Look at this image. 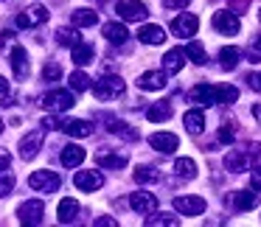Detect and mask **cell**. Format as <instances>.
I'll return each instance as SVG.
<instances>
[{"mask_svg": "<svg viewBox=\"0 0 261 227\" xmlns=\"http://www.w3.org/2000/svg\"><path fill=\"white\" fill-rule=\"evenodd\" d=\"M93 93H96L98 101H113V98H121L126 93V81L115 73H107L98 81H93Z\"/></svg>", "mask_w": 261, "mask_h": 227, "instance_id": "6da1fadb", "label": "cell"}, {"mask_svg": "<svg viewBox=\"0 0 261 227\" xmlns=\"http://www.w3.org/2000/svg\"><path fill=\"white\" fill-rule=\"evenodd\" d=\"M115 14H121L124 23H143L149 17V9L141 0H118L115 3Z\"/></svg>", "mask_w": 261, "mask_h": 227, "instance_id": "7a4b0ae2", "label": "cell"}, {"mask_svg": "<svg viewBox=\"0 0 261 227\" xmlns=\"http://www.w3.org/2000/svg\"><path fill=\"white\" fill-rule=\"evenodd\" d=\"M29 185L40 193H54V191H59L62 180H59L57 171H34V174L29 177Z\"/></svg>", "mask_w": 261, "mask_h": 227, "instance_id": "3957f363", "label": "cell"}, {"mask_svg": "<svg viewBox=\"0 0 261 227\" xmlns=\"http://www.w3.org/2000/svg\"><path fill=\"white\" fill-rule=\"evenodd\" d=\"M42 216H45V208H42L40 199H29V202H23L17 208V221L20 224H29V227L42 224Z\"/></svg>", "mask_w": 261, "mask_h": 227, "instance_id": "277c9868", "label": "cell"}, {"mask_svg": "<svg viewBox=\"0 0 261 227\" xmlns=\"http://www.w3.org/2000/svg\"><path fill=\"white\" fill-rule=\"evenodd\" d=\"M73 104H76V98L68 90H51L42 98V107L51 109V112H68V109H73Z\"/></svg>", "mask_w": 261, "mask_h": 227, "instance_id": "5b68a950", "label": "cell"}, {"mask_svg": "<svg viewBox=\"0 0 261 227\" xmlns=\"http://www.w3.org/2000/svg\"><path fill=\"white\" fill-rule=\"evenodd\" d=\"M214 29L219 31V34H225V37L239 34V29H242V23H239V14L233 12V9H222V12H216V14H214Z\"/></svg>", "mask_w": 261, "mask_h": 227, "instance_id": "8992f818", "label": "cell"}, {"mask_svg": "<svg viewBox=\"0 0 261 227\" xmlns=\"http://www.w3.org/2000/svg\"><path fill=\"white\" fill-rule=\"evenodd\" d=\"M197 29H199V17L197 14H177L174 20H171V34L174 37H194L197 34Z\"/></svg>", "mask_w": 261, "mask_h": 227, "instance_id": "52a82bcc", "label": "cell"}, {"mask_svg": "<svg viewBox=\"0 0 261 227\" xmlns=\"http://www.w3.org/2000/svg\"><path fill=\"white\" fill-rule=\"evenodd\" d=\"M48 20V9L45 6H29L25 12L17 14V29H37Z\"/></svg>", "mask_w": 261, "mask_h": 227, "instance_id": "ba28073f", "label": "cell"}, {"mask_svg": "<svg viewBox=\"0 0 261 227\" xmlns=\"http://www.w3.org/2000/svg\"><path fill=\"white\" fill-rule=\"evenodd\" d=\"M174 210L180 216H202L205 213V199L202 196H177L174 199Z\"/></svg>", "mask_w": 261, "mask_h": 227, "instance_id": "9c48e42d", "label": "cell"}, {"mask_svg": "<svg viewBox=\"0 0 261 227\" xmlns=\"http://www.w3.org/2000/svg\"><path fill=\"white\" fill-rule=\"evenodd\" d=\"M149 146L158 149L160 154H171L180 149V137L174 135V132H154L152 137H149Z\"/></svg>", "mask_w": 261, "mask_h": 227, "instance_id": "30bf717a", "label": "cell"}, {"mask_svg": "<svg viewBox=\"0 0 261 227\" xmlns=\"http://www.w3.org/2000/svg\"><path fill=\"white\" fill-rule=\"evenodd\" d=\"M188 101L194 104V107H214L216 104V87H211V84H197V87H191V93H188Z\"/></svg>", "mask_w": 261, "mask_h": 227, "instance_id": "8fae6325", "label": "cell"}, {"mask_svg": "<svg viewBox=\"0 0 261 227\" xmlns=\"http://www.w3.org/2000/svg\"><path fill=\"white\" fill-rule=\"evenodd\" d=\"M129 205H132V210H135V213L149 216L152 210H158V196H154V193H149V191H135L129 196Z\"/></svg>", "mask_w": 261, "mask_h": 227, "instance_id": "7c38bea8", "label": "cell"}, {"mask_svg": "<svg viewBox=\"0 0 261 227\" xmlns=\"http://www.w3.org/2000/svg\"><path fill=\"white\" fill-rule=\"evenodd\" d=\"M73 185L79 188V191H98V188L104 185V174L101 171H76L73 177Z\"/></svg>", "mask_w": 261, "mask_h": 227, "instance_id": "4fadbf2b", "label": "cell"}, {"mask_svg": "<svg viewBox=\"0 0 261 227\" xmlns=\"http://www.w3.org/2000/svg\"><path fill=\"white\" fill-rule=\"evenodd\" d=\"M42 149V129H34L20 140V157L23 160H34Z\"/></svg>", "mask_w": 261, "mask_h": 227, "instance_id": "5bb4252c", "label": "cell"}, {"mask_svg": "<svg viewBox=\"0 0 261 227\" xmlns=\"http://www.w3.org/2000/svg\"><path fill=\"white\" fill-rule=\"evenodd\" d=\"M12 70H14V76L17 79H25V76L31 73V65H29V53H25V48L23 45H12Z\"/></svg>", "mask_w": 261, "mask_h": 227, "instance_id": "9a60e30c", "label": "cell"}, {"mask_svg": "<svg viewBox=\"0 0 261 227\" xmlns=\"http://www.w3.org/2000/svg\"><path fill=\"white\" fill-rule=\"evenodd\" d=\"M169 84L166 81V70H146V73L138 76V87L141 90H163Z\"/></svg>", "mask_w": 261, "mask_h": 227, "instance_id": "2e32d148", "label": "cell"}, {"mask_svg": "<svg viewBox=\"0 0 261 227\" xmlns=\"http://www.w3.org/2000/svg\"><path fill=\"white\" fill-rule=\"evenodd\" d=\"M225 168L233 171V174H242V171L250 168V154L247 152H239V149H230L225 154Z\"/></svg>", "mask_w": 261, "mask_h": 227, "instance_id": "e0dca14e", "label": "cell"}, {"mask_svg": "<svg viewBox=\"0 0 261 227\" xmlns=\"http://www.w3.org/2000/svg\"><path fill=\"white\" fill-rule=\"evenodd\" d=\"M138 40L143 42V45H163L166 42V29H160V25H141L138 29Z\"/></svg>", "mask_w": 261, "mask_h": 227, "instance_id": "ac0fdd59", "label": "cell"}, {"mask_svg": "<svg viewBox=\"0 0 261 227\" xmlns=\"http://www.w3.org/2000/svg\"><path fill=\"white\" fill-rule=\"evenodd\" d=\"M93 56H96V48L90 45V42H85V40H79L73 48H70V59H73L79 68H85V65H90L93 62Z\"/></svg>", "mask_w": 261, "mask_h": 227, "instance_id": "d6986e66", "label": "cell"}, {"mask_svg": "<svg viewBox=\"0 0 261 227\" xmlns=\"http://www.w3.org/2000/svg\"><path fill=\"white\" fill-rule=\"evenodd\" d=\"M59 160H62V165H68V168H79V165L85 163V149H82L79 143H68V146L62 149V154H59Z\"/></svg>", "mask_w": 261, "mask_h": 227, "instance_id": "ffe728a7", "label": "cell"}, {"mask_svg": "<svg viewBox=\"0 0 261 227\" xmlns=\"http://www.w3.org/2000/svg\"><path fill=\"white\" fill-rule=\"evenodd\" d=\"M186 68V48H171L163 56V70L166 73H180Z\"/></svg>", "mask_w": 261, "mask_h": 227, "instance_id": "44dd1931", "label": "cell"}, {"mask_svg": "<svg viewBox=\"0 0 261 227\" xmlns=\"http://www.w3.org/2000/svg\"><path fill=\"white\" fill-rule=\"evenodd\" d=\"M104 40H107L110 45H124V42L129 40V31H126L124 23H107L104 25Z\"/></svg>", "mask_w": 261, "mask_h": 227, "instance_id": "7402d4cb", "label": "cell"}, {"mask_svg": "<svg viewBox=\"0 0 261 227\" xmlns=\"http://www.w3.org/2000/svg\"><path fill=\"white\" fill-rule=\"evenodd\" d=\"M230 202L236 210H253L255 205H258V193H255V188H250V191H236L230 196Z\"/></svg>", "mask_w": 261, "mask_h": 227, "instance_id": "603a6c76", "label": "cell"}, {"mask_svg": "<svg viewBox=\"0 0 261 227\" xmlns=\"http://www.w3.org/2000/svg\"><path fill=\"white\" fill-rule=\"evenodd\" d=\"M182 124H186V129L191 132V135H202V129H205V115H202V109H188L186 115H182Z\"/></svg>", "mask_w": 261, "mask_h": 227, "instance_id": "cb8c5ba5", "label": "cell"}, {"mask_svg": "<svg viewBox=\"0 0 261 227\" xmlns=\"http://www.w3.org/2000/svg\"><path fill=\"white\" fill-rule=\"evenodd\" d=\"M65 135L70 137H90L93 135V124L90 121H62Z\"/></svg>", "mask_w": 261, "mask_h": 227, "instance_id": "d4e9b609", "label": "cell"}, {"mask_svg": "<svg viewBox=\"0 0 261 227\" xmlns=\"http://www.w3.org/2000/svg\"><path fill=\"white\" fill-rule=\"evenodd\" d=\"M70 23H73L76 29H93V25L98 23V14L93 12V9H76V12L70 14Z\"/></svg>", "mask_w": 261, "mask_h": 227, "instance_id": "484cf974", "label": "cell"}, {"mask_svg": "<svg viewBox=\"0 0 261 227\" xmlns=\"http://www.w3.org/2000/svg\"><path fill=\"white\" fill-rule=\"evenodd\" d=\"M57 213H59V224H70V221L79 216V202L76 199H62L59 202V208H57Z\"/></svg>", "mask_w": 261, "mask_h": 227, "instance_id": "4316f807", "label": "cell"}, {"mask_svg": "<svg viewBox=\"0 0 261 227\" xmlns=\"http://www.w3.org/2000/svg\"><path fill=\"white\" fill-rule=\"evenodd\" d=\"M96 163L101 165V168H110V171H118L126 165V157L124 154H113V152H98L96 154Z\"/></svg>", "mask_w": 261, "mask_h": 227, "instance_id": "83f0119b", "label": "cell"}, {"mask_svg": "<svg viewBox=\"0 0 261 227\" xmlns=\"http://www.w3.org/2000/svg\"><path fill=\"white\" fill-rule=\"evenodd\" d=\"M146 118L152 121V124H163V121L171 118V101H158L152 104V107L146 109Z\"/></svg>", "mask_w": 261, "mask_h": 227, "instance_id": "f1b7e54d", "label": "cell"}, {"mask_svg": "<svg viewBox=\"0 0 261 227\" xmlns=\"http://www.w3.org/2000/svg\"><path fill=\"white\" fill-rule=\"evenodd\" d=\"M107 132L110 135H118V137H124V140H138V132L132 129L126 121H107Z\"/></svg>", "mask_w": 261, "mask_h": 227, "instance_id": "f546056e", "label": "cell"}, {"mask_svg": "<svg viewBox=\"0 0 261 227\" xmlns=\"http://www.w3.org/2000/svg\"><path fill=\"white\" fill-rule=\"evenodd\" d=\"M239 59H242V51H239L236 45H225L219 51V65H222V70H233L239 65Z\"/></svg>", "mask_w": 261, "mask_h": 227, "instance_id": "4dcf8cb0", "label": "cell"}, {"mask_svg": "<svg viewBox=\"0 0 261 227\" xmlns=\"http://www.w3.org/2000/svg\"><path fill=\"white\" fill-rule=\"evenodd\" d=\"M174 174L180 177V180H194V177H197V163H194L191 157H177Z\"/></svg>", "mask_w": 261, "mask_h": 227, "instance_id": "1f68e13d", "label": "cell"}, {"mask_svg": "<svg viewBox=\"0 0 261 227\" xmlns=\"http://www.w3.org/2000/svg\"><path fill=\"white\" fill-rule=\"evenodd\" d=\"M68 81H70V90H76V93H87L93 87V79L85 70H73V73L68 76Z\"/></svg>", "mask_w": 261, "mask_h": 227, "instance_id": "d6a6232c", "label": "cell"}, {"mask_svg": "<svg viewBox=\"0 0 261 227\" xmlns=\"http://www.w3.org/2000/svg\"><path fill=\"white\" fill-rule=\"evenodd\" d=\"M146 224H149V227H160V224L177 227V224H180V219H177L174 213H154V210H152V216L146 219Z\"/></svg>", "mask_w": 261, "mask_h": 227, "instance_id": "836d02e7", "label": "cell"}, {"mask_svg": "<svg viewBox=\"0 0 261 227\" xmlns=\"http://www.w3.org/2000/svg\"><path fill=\"white\" fill-rule=\"evenodd\" d=\"M132 177H135V182H141V185H149V182H158V171L149 168V165H138L135 171H132Z\"/></svg>", "mask_w": 261, "mask_h": 227, "instance_id": "e575fe53", "label": "cell"}, {"mask_svg": "<svg viewBox=\"0 0 261 227\" xmlns=\"http://www.w3.org/2000/svg\"><path fill=\"white\" fill-rule=\"evenodd\" d=\"M239 98V90L233 84H222L216 87V104H233Z\"/></svg>", "mask_w": 261, "mask_h": 227, "instance_id": "d590c367", "label": "cell"}, {"mask_svg": "<svg viewBox=\"0 0 261 227\" xmlns=\"http://www.w3.org/2000/svg\"><path fill=\"white\" fill-rule=\"evenodd\" d=\"M186 56L191 59L194 65H205V62H208V56H205V48L199 45V42H188V45H186Z\"/></svg>", "mask_w": 261, "mask_h": 227, "instance_id": "8d00e7d4", "label": "cell"}, {"mask_svg": "<svg viewBox=\"0 0 261 227\" xmlns=\"http://www.w3.org/2000/svg\"><path fill=\"white\" fill-rule=\"evenodd\" d=\"M79 40H82V37H79V31H76V29H59V31H57V42H59V45L73 48Z\"/></svg>", "mask_w": 261, "mask_h": 227, "instance_id": "74e56055", "label": "cell"}, {"mask_svg": "<svg viewBox=\"0 0 261 227\" xmlns=\"http://www.w3.org/2000/svg\"><path fill=\"white\" fill-rule=\"evenodd\" d=\"M14 191V174L9 168H0V199Z\"/></svg>", "mask_w": 261, "mask_h": 227, "instance_id": "f35d334b", "label": "cell"}, {"mask_svg": "<svg viewBox=\"0 0 261 227\" xmlns=\"http://www.w3.org/2000/svg\"><path fill=\"white\" fill-rule=\"evenodd\" d=\"M59 79H62V68L57 62H48L42 68V81H59Z\"/></svg>", "mask_w": 261, "mask_h": 227, "instance_id": "ab89813d", "label": "cell"}, {"mask_svg": "<svg viewBox=\"0 0 261 227\" xmlns=\"http://www.w3.org/2000/svg\"><path fill=\"white\" fill-rule=\"evenodd\" d=\"M219 140L222 143H233V140H236V124H233V121H227V124L219 129Z\"/></svg>", "mask_w": 261, "mask_h": 227, "instance_id": "60d3db41", "label": "cell"}, {"mask_svg": "<svg viewBox=\"0 0 261 227\" xmlns=\"http://www.w3.org/2000/svg\"><path fill=\"white\" fill-rule=\"evenodd\" d=\"M250 185H253L255 191H261V165H255V168L250 171Z\"/></svg>", "mask_w": 261, "mask_h": 227, "instance_id": "b9f144b4", "label": "cell"}, {"mask_svg": "<svg viewBox=\"0 0 261 227\" xmlns=\"http://www.w3.org/2000/svg\"><path fill=\"white\" fill-rule=\"evenodd\" d=\"M42 126H48V129H62V121H59L57 115H48V118L42 121Z\"/></svg>", "mask_w": 261, "mask_h": 227, "instance_id": "7bdbcfd3", "label": "cell"}, {"mask_svg": "<svg viewBox=\"0 0 261 227\" xmlns=\"http://www.w3.org/2000/svg\"><path fill=\"white\" fill-rule=\"evenodd\" d=\"M247 84L253 87L255 93H261V73H250V76H247Z\"/></svg>", "mask_w": 261, "mask_h": 227, "instance_id": "ee69618b", "label": "cell"}, {"mask_svg": "<svg viewBox=\"0 0 261 227\" xmlns=\"http://www.w3.org/2000/svg\"><path fill=\"white\" fill-rule=\"evenodd\" d=\"M166 3V9H186L191 0H163Z\"/></svg>", "mask_w": 261, "mask_h": 227, "instance_id": "f6af8a7d", "label": "cell"}, {"mask_svg": "<svg viewBox=\"0 0 261 227\" xmlns=\"http://www.w3.org/2000/svg\"><path fill=\"white\" fill-rule=\"evenodd\" d=\"M247 62H253V65L261 62V48H250V51H247Z\"/></svg>", "mask_w": 261, "mask_h": 227, "instance_id": "bcb514c9", "label": "cell"}, {"mask_svg": "<svg viewBox=\"0 0 261 227\" xmlns=\"http://www.w3.org/2000/svg\"><path fill=\"white\" fill-rule=\"evenodd\" d=\"M12 165V154L9 152H0V168H9Z\"/></svg>", "mask_w": 261, "mask_h": 227, "instance_id": "7dc6e473", "label": "cell"}, {"mask_svg": "<svg viewBox=\"0 0 261 227\" xmlns=\"http://www.w3.org/2000/svg\"><path fill=\"white\" fill-rule=\"evenodd\" d=\"M115 224H118V221L107 219V216H104V219H96V227H115Z\"/></svg>", "mask_w": 261, "mask_h": 227, "instance_id": "c3c4849f", "label": "cell"}, {"mask_svg": "<svg viewBox=\"0 0 261 227\" xmlns=\"http://www.w3.org/2000/svg\"><path fill=\"white\" fill-rule=\"evenodd\" d=\"M6 93H9V81L0 76V96H6Z\"/></svg>", "mask_w": 261, "mask_h": 227, "instance_id": "681fc988", "label": "cell"}, {"mask_svg": "<svg viewBox=\"0 0 261 227\" xmlns=\"http://www.w3.org/2000/svg\"><path fill=\"white\" fill-rule=\"evenodd\" d=\"M12 31H3V34H0V45H3V42H12Z\"/></svg>", "mask_w": 261, "mask_h": 227, "instance_id": "f907efd6", "label": "cell"}, {"mask_svg": "<svg viewBox=\"0 0 261 227\" xmlns=\"http://www.w3.org/2000/svg\"><path fill=\"white\" fill-rule=\"evenodd\" d=\"M253 115H255V121L261 124V104H255V107H253Z\"/></svg>", "mask_w": 261, "mask_h": 227, "instance_id": "816d5d0a", "label": "cell"}, {"mask_svg": "<svg viewBox=\"0 0 261 227\" xmlns=\"http://www.w3.org/2000/svg\"><path fill=\"white\" fill-rule=\"evenodd\" d=\"M0 132H3V121H0Z\"/></svg>", "mask_w": 261, "mask_h": 227, "instance_id": "f5cc1de1", "label": "cell"}, {"mask_svg": "<svg viewBox=\"0 0 261 227\" xmlns=\"http://www.w3.org/2000/svg\"><path fill=\"white\" fill-rule=\"evenodd\" d=\"M258 48H261V37H258Z\"/></svg>", "mask_w": 261, "mask_h": 227, "instance_id": "db71d44e", "label": "cell"}, {"mask_svg": "<svg viewBox=\"0 0 261 227\" xmlns=\"http://www.w3.org/2000/svg\"><path fill=\"white\" fill-rule=\"evenodd\" d=\"M258 20H261V12H258Z\"/></svg>", "mask_w": 261, "mask_h": 227, "instance_id": "11a10c76", "label": "cell"}]
</instances>
